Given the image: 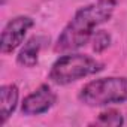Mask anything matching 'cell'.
<instances>
[{
    "instance_id": "obj_1",
    "label": "cell",
    "mask_w": 127,
    "mask_h": 127,
    "mask_svg": "<svg viewBox=\"0 0 127 127\" xmlns=\"http://www.w3.org/2000/svg\"><path fill=\"white\" fill-rule=\"evenodd\" d=\"M117 0H96L73 15L55 42V52H70L87 45L96 29L112 18Z\"/></svg>"
},
{
    "instance_id": "obj_5",
    "label": "cell",
    "mask_w": 127,
    "mask_h": 127,
    "mask_svg": "<svg viewBox=\"0 0 127 127\" xmlns=\"http://www.w3.org/2000/svg\"><path fill=\"white\" fill-rule=\"evenodd\" d=\"M57 102V94L52 91V88L48 84L39 85L33 93L24 97L21 103V112L23 115L33 117V115H42L48 112Z\"/></svg>"
},
{
    "instance_id": "obj_8",
    "label": "cell",
    "mask_w": 127,
    "mask_h": 127,
    "mask_svg": "<svg viewBox=\"0 0 127 127\" xmlns=\"http://www.w3.org/2000/svg\"><path fill=\"white\" fill-rule=\"evenodd\" d=\"M123 123H124L123 115L115 109H109V111H105V112L99 114L97 120L91 124H94V126H108V127H120V126H123Z\"/></svg>"
},
{
    "instance_id": "obj_2",
    "label": "cell",
    "mask_w": 127,
    "mask_h": 127,
    "mask_svg": "<svg viewBox=\"0 0 127 127\" xmlns=\"http://www.w3.org/2000/svg\"><path fill=\"white\" fill-rule=\"evenodd\" d=\"M100 70H103V64L99 60L87 54L70 52L58 57L54 61L48 78L57 85H67L82 78L99 73Z\"/></svg>"
},
{
    "instance_id": "obj_9",
    "label": "cell",
    "mask_w": 127,
    "mask_h": 127,
    "mask_svg": "<svg viewBox=\"0 0 127 127\" xmlns=\"http://www.w3.org/2000/svg\"><path fill=\"white\" fill-rule=\"evenodd\" d=\"M91 42H93V51L96 54H102L111 46L112 37L106 30H96L91 37Z\"/></svg>"
},
{
    "instance_id": "obj_6",
    "label": "cell",
    "mask_w": 127,
    "mask_h": 127,
    "mask_svg": "<svg viewBox=\"0 0 127 127\" xmlns=\"http://www.w3.org/2000/svg\"><path fill=\"white\" fill-rule=\"evenodd\" d=\"M48 42L45 36H32L20 49L17 55V63L23 67H34L39 60V52Z\"/></svg>"
},
{
    "instance_id": "obj_4",
    "label": "cell",
    "mask_w": 127,
    "mask_h": 127,
    "mask_svg": "<svg viewBox=\"0 0 127 127\" xmlns=\"http://www.w3.org/2000/svg\"><path fill=\"white\" fill-rule=\"evenodd\" d=\"M34 26V20L26 15L12 18L2 32L0 39V51L3 54H12L17 48L21 46L27 32Z\"/></svg>"
},
{
    "instance_id": "obj_3",
    "label": "cell",
    "mask_w": 127,
    "mask_h": 127,
    "mask_svg": "<svg viewBox=\"0 0 127 127\" xmlns=\"http://www.w3.org/2000/svg\"><path fill=\"white\" fill-rule=\"evenodd\" d=\"M78 99L81 103L91 108L124 103L127 102V76L93 79L81 88Z\"/></svg>"
},
{
    "instance_id": "obj_7",
    "label": "cell",
    "mask_w": 127,
    "mask_h": 127,
    "mask_svg": "<svg viewBox=\"0 0 127 127\" xmlns=\"http://www.w3.org/2000/svg\"><path fill=\"white\" fill-rule=\"evenodd\" d=\"M20 100V90L15 84L0 87V124H5L15 112Z\"/></svg>"
}]
</instances>
